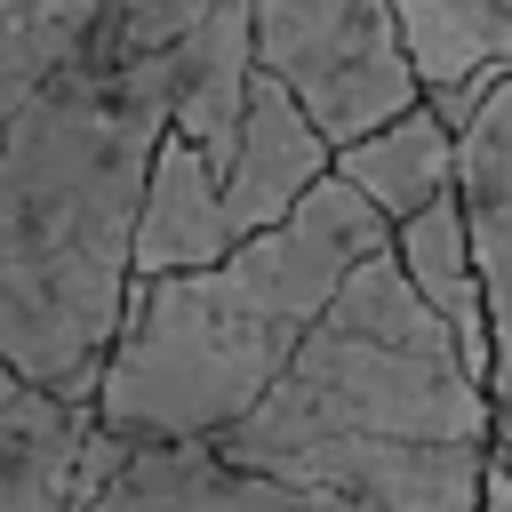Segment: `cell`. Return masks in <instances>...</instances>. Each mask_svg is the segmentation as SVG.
I'll return each instance as SVG.
<instances>
[{
  "label": "cell",
  "mask_w": 512,
  "mask_h": 512,
  "mask_svg": "<svg viewBox=\"0 0 512 512\" xmlns=\"http://www.w3.org/2000/svg\"><path fill=\"white\" fill-rule=\"evenodd\" d=\"M208 448L360 512H472L496 416L480 368L416 304L384 240L336 280L264 400Z\"/></svg>",
  "instance_id": "1"
},
{
  "label": "cell",
  "mask_w": 512,
  "mask_h": 512,
  "mask_svg": "<svg viewBox=\"0 0 512 512\" xmlns=\"http://www.w3.org/2000/svg\"><path fill=\"white\" fill-rule=\"evenodd\" d=\"M168 128V56L48 72L0 120V368L80 400L128 296L144 160Z\"/></svg>",
  "instance_id": "2"
},
{
  "label": "cell",
  "mask_w": 512,
  "mask_h": 512,
  "mask_svg": "<svg viewBox=\"0 0 512 512\" xmlns=\"http://www.w3.org/2000/svg\"><path fill=\"white\" fill-rule=\"evenodd\" d=\"M384 240V216L336 176H320L272 232L232 240L216 264L128 280L120 328L88 392V424L128 448L216 440L264 400L336 280Z\"/></svg>",
  "instance_id": "3"
},
{
  "label": "cell",
  "mask_w": 512,
  "mask_h": 512,
  "mask_svg": "<svg viewBox=\"0 0 512 512\" xmlns=\"http://www.w3.org/2000/svg\"><path fill=\"white\" fill-rule=\"evenodd\" d=\"M248 48L256 72L296 96L328 152L424 96L392 0H248Z\"/></svg>",
  "instance_id": "4"
},
{
  "label": "cell",
  "mask_w": 512,
  "mask_h": 512,
  "mask_svg": "<svg viewBox=\"0 0 512 512\" xmlns=\"http://www.w3.org/2000/svg\"><path fill=\"white\" fill-rule=\"evenodd\" d=\"M224 0H0V120L72 64H152Z\"/></svg>",
  "instance_id": "5"
},
{
  "label": "cell",
  "mask_w": 512,
  "mask_h": 512,
  "mask_svg": "<svg viewBox=\"0 0 512 512\" xmlns=\"http://www.w3.org/2000/svg\"><path fill=\"white\" fill-rule=\"evenodd\" d=\"M456 200H464V240L480 272V320H488L480 392L496 440H512V72L480 80L456 120Z\"/></svg>",
  "instance_id": "6"
},
{
  "label": "cell",
  "mask_w": 512,
  "mask_h": 512,
  "mask_svg": "<svg viewBox=\"0 0 512 512\" xmlns=\"http://www.w3.org/2000/svg\"><path fill=\"white\" fill-rule=\"evenodd\" d=\"M96 448H104V464L80 488L72 512H360V504H336V496H312V488L240 472L208 440L128 448V440L96 432Z\"/></svg>",
  "instance_id": "7"
},
{
  "label": "cell",
  "mask_w": 512,
  "mask_h": 512,
  "mask_svg": "<svg viewBox=\"0 0 512 512\" xmlns=\"http://www.w3.org/2000/svg\"><path fill=\"white\" fill-rule=\"evenodd\" d=\"M320 176H328L320 128L296 112V96H288L280 80L248 72V96H240V120H232V144H224V168H216L224 232H232V240L272 232Z\"/></svg>",
  "instance_id": "8"
},
{
  "label": "cell",
  "mask_w": 512,
  "mask_h": 512,
  "mask_svg": "<svg viewBox=\"0 0 512 512\" xmlns=\"http://www.w3.org/2000/svg\"><path fill=\"white\" fill-rule=\"evenodd\" d=\"M232 248L224 232V200H216V168L160 128L152 160H144V192H136V232H128V280H160V272H192L216 264Z\"/></svg>",
  "instance_id": "9"
},
{
  "label": "cell",
  "mask_w": 512,
  "mask_h": 512,
  "mask_svg": "<svg viewBox=\"0 0 512 512\" xmlns=\"http://www.w3.org/2000/svg\"><path fill=\"white\" fill-rule=\"evenodd\" d=\"M88 456V408L0 368V512H72Z\"/></svg>",
  "instance_id": "10"
},
{
  "label": "cell",
  "mask_w": 512,
  "mask_h": 512,
  "mask_svg": "<svg viewBox=\"0 0 512 512\" xmlns=\"http://www.w3.org/2000/svg\"><path fill=\"white\" fill-rule=\"evenodd\" d=\"M424 104L456 128L472 88L512 72V0H392Z\"/></svg>",
  "instance_id": "11"
},
{
  "label": "cell",
  "mask_w": 512,
  "mask_h": 512,
  "mask_svg": "<svg viewBox=\"0 0 512 512\" xmlns=\"http://www.w3.org/2000/svg\"><path fill=\"white\" fill-rule=\"evenodd\" d=\"M328 176H336L344 192H360V200L384 216V232H392V224L416 216L424 200L456 192V128L416 96V104L392 112L384 128L336 144V152H328Z\"/></svg>",
  "instance_id": "12"
},
{
  "label": "cell",
  "mask_w": 512,
  "mask_h": 512,
  "mask_svg": "<svg viewBox=\"0 0 512 512\" xmlns=\"http://www.w3.org/2000/svg\"><path fill=\"white\" fill-rule=\"evenodd\" d=\"M392 264L416 288V304L456 336V352L472 368H488V320H480V272H472V240H464V200L440 192L416 216L392 224Z\"/></svg>",
  "instance_id": "13"
},
{
  "label": "cell",
  "mask_w": 512,
  "mask_h": 512,
  "mask_svg": "<svg viewBox=\"0 0 512 512\" xmlns=\"http://www.w3.org/2000/svg\"><path fill=\"white\" fill-rule=\"evenodd\" d=\"M496 456H504V472H512V440H496Z\"/></svg>",
  "instance_id": "14"
}]
</instances>
